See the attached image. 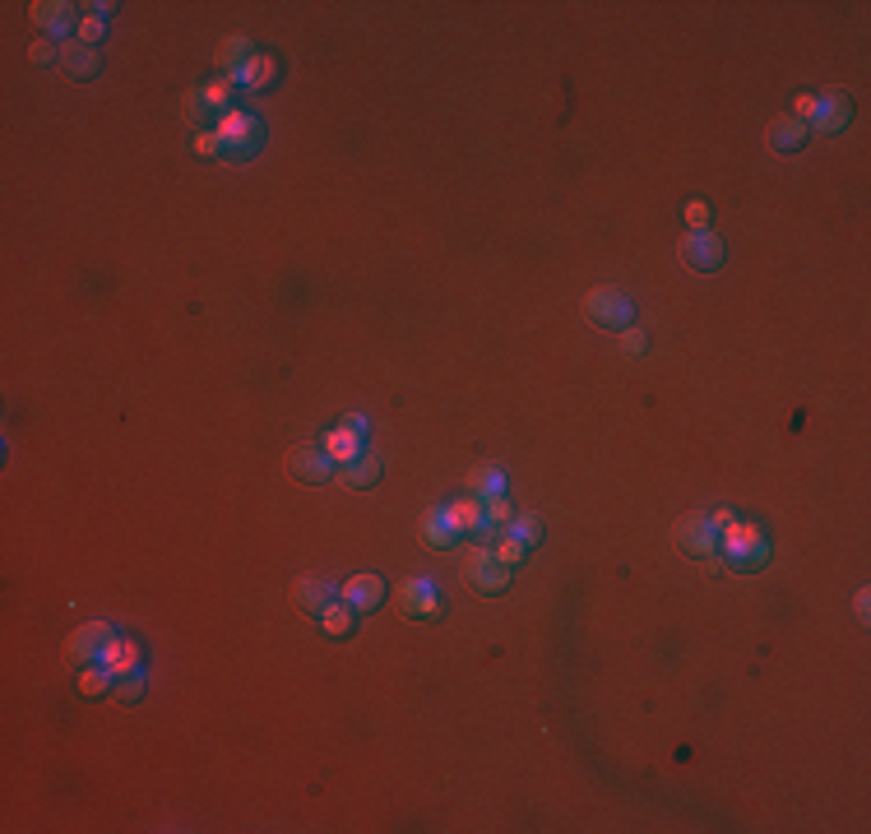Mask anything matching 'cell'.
Returning <instances> with one entry per match:
<instances>
[{
  "mask_svg": "<svg viewBox=\"0 0 871 834\" xmlns=\"http://www.w3.org/2000/svg\"><path fill=\"white\" fill-rule=\"evenodd\" d=\"M28 61H33V65H56V61H61V47H56L51 38H38L33 47H28Z\"/></svg>",
  "mask_w": 871,
  "mask_h": 834,
  "instance_id": "obj_32",
  "label": "cell"
},
{
  "mask_svg": "<svg viewBox=\"0 0 871 834\" xmlns=\"http://www.w3.org/2000/svg\"><path fill=\"white\" fill-rule=\"evenodd\" d=\"M853 612H858L862 621L871 617V594H867V589H858V598H853Z\"/></svg>",
  "mask_w": 871,
  "mask_h": 834,
  "instance_id": "obj_38",
  "label": "cell"
},
{
  "mask_svg": "<svg viewBox=\"0 0 871 834\" xmlns=\"http://www.w3.org/2000/svg\"><path fill=\"white\" fill-rule=\"evenodd\" d=\"M510 580H515V566H505L492 547H482V552L473 556V566H468V584H473L478 594H487V598L505 594V589H510Z\"/></svg>",
  "mask_w": 871,
  "mask_h": 834,
  "instance_id": "obj_7",
  "label": "cell"
},
{
  "mask_svg": "<svg viewBox=\"0 0 871 834\" xmlns=\"http://www.w3.org/2000/svg\"><path fill=\"white\" fill-rule=\"evenodd\" d=\"M232 84H237V79H232V75H218V79H209V84H204V89H200V98L209 102V107H214L218 116H223V112H228V107H232Z\"/></svg>",
  "mask_w": 871,
  "mask_h": 834,
  "instance_id": "obj_24",
  "label": "cell"
},
{
  "mask_svg": "<svg viewBox=\"0 0 871 834\" xmlns=\"http://www.w3.org/2000/svg\"><path fill=\"white\" fill-rule=\"evenodd\" d=\"M584 316L594 320L598 329H612V334H621V329L635 325V302L631 292L617 288V283H603V288H589L584 292Z\"/></svg>",
  "mask_w": 871,
  "mask_h": 834,
  "instance_id": "obj_2",
  "label": "cell"
},
{
  "mask_svg": "<svg viewBox=\"0 0 871 834\" xmlns=\"http://www.w3.org/2000/svg\"><path fill=\"white\" fill-rule=\"evenodd\" d=\"M510 519H515L510 501H505V496H487V524H492V529H510Z\"/></svg>",
  "mask_w": 871,
  "mask_h": 834,
  "instance_id": "obj_30",
  "label": "cell"
},
{
  "mask_svg": "<svg viewBox=\"0 0 871 834\" xmlns=\"http://www.w3.org/2000/svg\"><path fill=\"white\" fill-rule=\"evenodd\" d=\"M399 612L413 621H441L445 617V594L441 584L427 580V575H413V580L399 584Z\"/></svg>",
  "mask_w": 871,
  "mask_h": 834,
  "instance_id": "obj_4",
  "label": "cell"
},
{
  "mask_svg": "<svg viewBox=\"0 0 871 834\" xmlns=\"http://www.w3.org/2000/svg\"><path fill=\"white\" fill-rule=\"evenodd\" d=\"M621 353H631V357H644V353H649V334H644L640 325L621 329Z\"/></svg>",
  "mask_w": 871,
  "mask_h": 834,
  "instance_id": "obj_31",
  "label": "cell"
},
{
  "mask_svg": "<svg viewBox=\"0 0 871 834\" xmlns=\"http://www.w3.org/2000/svg\"><path fill=\"white\" fill-rule=\"evenodd\" d=\"M723 241L714 237V232H686L682 246H677V260H682V269H691V274H719L723 269Z\"/></svg>",
  "mask_w": 871,
  "mask_h": 834,
  "instance_id": "obj_5",
  "label": "cell"
},
{
  "mask_svg": "<svg viewBox=\"0 0 871 834\" xmlns=\"http://www.w3.org/2000/svg\"><path fill=\"white\" fill-rule=\"evenodd\" d=\"M505 533H510V538H519V543L533 552V547L543 543V519H538V515H515Z\"/></svg>",
  "mask_w": 871,
  "mask_h": 834,
  "instance_id": "obj_25",
  "label": "cell"
},
{
  "mask_svg": "<svg viewBox=\"0 0 871 834\" xmlns=\"http://www.w3.org/2000/svg\"><path fill=\"white\" fill-rule=\"evenodd\" d=\"M98 663L112 672V677H126V672H144V668H139V663H144V654H139V640H130V635H112Z\"/></svg>",
  "mask_w": 871,
  "mask_h": 834,
  "instance_id": "obj_16",
  "label": "cell"
},
{
  "mask_svg": "<svg viewBox=\"0 0 871 834\" xmlns=\"http://www.w3.org/2000/svg\"><path fill=\"white\" fill-rule=\"evenodd\" d=\"M811 112H816V98H811V93H797V98H793V116L802 121V126H807Z\"/></svg>",
  "mask_w": 871,
  "mask_h": 834,
  "instance_id": "obj_36",
  "label": "cell"
},
{
  "mask_svg": "<svg viewBox=\"0 0 871 834\" xmlns=\"http://www.w3.org/2000/svg\"><path fill=\"white\" fill-rule=\"evenodd\" d=\"M186 121H190V126H195V130H209V126H214V121H218V112H214V107H209V102L200 98V89H195V93H186Z\"/></svg>",
  "mask_w": 871,
  "mask_h": 834,
  "instance_id": "obj_27",
  "label": "cell"
},
{
  "mask_svg": "<svg viewBox=\"0 0 871 834\" xmlns=\"http://www.w3.org/2000/svg\"><path fill=\"white\" fill-rule=\"evenodd\" d=\"M733 519H737V515H733L728 506H723V510H709V524H714V533H723L728 524H733Z\"/></svg>",
  "mask_w": 871,
  "mask_h": 834,
  "instance_id": "obj_37",
  "label": "cell"
},
{
  "mask_svg": "<svg viewBox=\"0 0 871 834\" xmlns=\"http://www.w3.org/2000/svg\"><path fill=\"white\" fill-rule=\"evenodd\" d=\"M677 547H682L686 556H695V561H709V556H719V533H714V524H709V515H682L677 519Z\"/></svg>",
  "mask_w": 871,
  "mask_h": 834,
  "instance_id": "obj_8",
  "label": "cell"
},
{
  "mask_svg": "<svg viewBox=\"0 0 871 834\" xmlns=\"http://www.w3.org/2000/svg\"><path fill=\"white\" fill-rule=\"evenodd\" d=\"M353 617H357L353 607L343 603V598H334V603H329V607H325V612H320L316 621H320V631H325L329 640H343V635L353 631Z\"/></svg>",
  "mask_w": 871,
  "mask_h": 834,
  "instance_id": "obj_21",
  "label": "cell"
},
{
  "mask_svg": "<svg viewBox=\"0 0 871 834\" xmlns=\"http://www.w3.org/2000/svg\"><path fill=\"white\" fill-rule=\"evenodd\" d=\"M112 626L107 621H89V626H79L75 635H70V645H65V658L75 663V668H89V663H98L102 649H107V640H112Z\"/></svg>",
  "mask_w": 871,
  "mask_h": 834,
  "instance_id": "obj_10",
  "label": "cell"
},
{
  "mask_svg": "<svg viewBox=\"0 0 871 834\" xmlns=\"http://www.w3.org/2000/svg\"><path fill=\"white\" fill-rule=\"evenodd\" d=\"M288 473L297 482H306V487H325V482L339 473V464L325 455V445H297L288 455Z\"/></svg>",
  "mask_w": 871,
  "mask_h": 834,
  "instance_id": "obj_9",
  "label": "cell"
},
{
  "mask_svg": "<svg viewBox=\"0 0 871 834\" xmlns=\"http://www.w3.org/2000/svg\"><path fill=\"white\" fill-rule=\"evenodd\" d=\"M144 691H149L144 672H126V677H116V686H112V695L121 700V705H135V700H144Z\"/></svg>",
  "mask_w": 871,
  "mask_h": 834,
  "instance_id": "obj_26",
  "label": "cell"
},
{
  "mask_svg": "<svg viewBox=\"0 0 871 834\" xmlns=\"http://www.w3.org/2000/svg\"><path fill=\"white\" fill-rule=\"evenodd\" d=\"M190 149L200 153V158H218L223 153V139H218V130H195V144Z\"/></svg>",
  "mask_w": 871,
  "mask_h": 834,
  "instance_id": "obj_34",
  "label": "cell"
},
{
  "mask_svg": "<svg viewBox=\"0 0 871 834\" xmlns=\"http://www.w3.org/2000/svg\"><path fill=\"white\" fill-rule=\"evenodd\" d=\"M218 139H223V153H228L232 163H246L251 153H260V144H265V130H260V116L251 112H237V107H228V112L214 121Z\"/></svg>",
  "mask_w": 871,
  "mask_h": 834,
  "instance_id": "obj_3",
  "label": "cell"
},
{
  "mask_svg": "<svg viewBox=\"0 0 871 834\" xmlns=\"http://www.w3.org/2000/svg\"><path fill=\"white\" fill-rule=\"evenodd\" d=\"M237 89H246V93H265V89H274V79H278V61L274 56H260V51H255L251 61L241 65L237 75Z\"/></svg>",
  "mask_w": 871,
  "mask_h": 834,
  "instance_id": "obj_19",
  "label": "cell"
},
{
  "mask_svg": "<svg viewBox=\"0 0 871 834\" xmlns=\"http://www.w3.org/2000/svg\"><path fill=\"white\" fill-rule=\"evenodd\" d=\"M79 695L84 700H102V695H112V686H116V677L102 663H89V668H79Z\"/></svg>",
  "mask_w": 871,
  "mask_h": 834,
  "instance_id": "obj_22",
  "label": "cell"
},
{
  "mask_svg": "<svg viewBox=\"0 0 871 834\" xmlns=\"http://www.w3.org/2000/svg\"><path fill=\"white\" fill-rule=\"evenodd\" d=\"M102 33H107V24H102V19H93V14H84V19H79V42H89V47H98V42H102Z\"/></svg>",
  "mask_w": 871,
  "mask_h": 834,
  "instance_id": "obj_35",
  "label": "cell"
},
{
  "mask_svg": "<svg viewBox=\"0 0 871 834\" xmlns=\"http://www.w3.org/2000/svg\"><path fill=\"white\" fill-rule=\"evenodd\" d=\"M765 144H770L774 153H797L807 144V126H802L797 116H779V121H770V130H765Z\"/></svg>",
  "mask_w": 871,
  "mask_h": 834,
  "instance_id": "obj_20",
  "label": "cell"
},
{
  "mask_svg": "<svg viewBox=\"0 0 871 834\" xmlns=\"http://www.w3.org/2000/svg\"><path fill=\"white\" fill-rule=\"evenodd\" d=\"M682 218H686V228H691V232H705L709 228V204L705 200H686Z\"/></svg>",
  "mask_w": 871,
  "mask_h": 834,
  "instance_id": "obj_33",
  "label": "cell"
},
{
  "mask_svg": "<svg viewBox=\"0 0 871 834\" xmlns=\"http://www.w3.org/2000/svg\"><path fill=\"white\" fill-rule=\"evenodd\" d=\"M417 538H422L431 552H450V547L459 543V533H455V524L445 519V510H427V515L417 519Z\"/></svg>",
  "mask_w": 871,
  "mask_h": 834,
  "instance_id": "obj_18",
  "label": "cell"
},
{
  "mask_svg": "<svg viewBox=\"0 0 871 834\" xmlns=\"http://www.w3.org/2000/svg\"><path fill=\"white\" fill-rule=\"evenodd\" d=\"M385 594H390V589H385V580H380V575H353V580L339 584V598L353 607V612H362V617H367V612H376V607L385 603Z\"/></svg>",
  "mask_w": 871,
  "mask_h": 834,
  "instance_id": "obj_12",
  "label": "cell"
},
{
  "mask_svg": "<svg viewBox=\"0 0 871 834\" xmlns=\"http://www.w3.org/2000/svg\"><path fill=\"white\" fill-rule=\"evenodd\" d=\"M492 547L496 556H501L505 566H519V561H524V556H529V547L519 543V538H510V533H501V538H496V543H487Z\"/></svg>",
  "mask_w": 871,
  "mask_h": 834,
  "instance_id": "obj_28",
  "label": "cell"
},
{
  "mask_svg": "<svg viewBox=\"0 0 871 834\" xmlns=\"http://www.w3.org/2000/svg\"><path fill=\"white\" fill-rule=\"evenodd\" d=\"M320 445H325V455L334 459V464H348V459H357V455H362V441H357V431H353V427L329 431V436H325V441H320Z\"/></svg>",
  "mask_w": 871,
  "mask_h": 834,
  "instance_id": "obj_23",
  "label": "cell"
},
{
  "mask_svg": "<svg viewBox=\"0 0 871 834\" xmlns=\"http://www.w3.org/2000/svg\"><path fill=\"white\" fill-rule=\"evenodd\" d=\"M334 598H339V584L329 580V575H302V580L292 584V603L302 607V612H311V617H320Z\"/></svg>",
  "mask_w": 871,
  "mask_h": 834,
  "instance_id": "obj_13",
  "label": "cell"
},
{
  "mask_svg": "<svg viewBox=\"0 0 871 834\" xmlns=\"http://www.w3.org/2000/svg\"><path fill=\"white\" fill-rule=\"evenodd\" d=\"M61 70L70 79H93L102 70V56H98V47H89V42H79V38H70V42H61Z\"/></svg>",
  "mask_w": 871,
  "mask_h": 834,
  "instance_id": "obj_15",
  "label": "cell"
},
{
  "mask_svg": "<svg viewBox=\"0 0 871 834\" xmlns=\"http://www.w3.org/2000/svg\"><path fill=\"white\" fill-rule=\"evenodd\" d=\"M28 14H33V24L42 28V38L51 42H70V33H79V5H70V0H38V5H28Z\"/></svg>",
  "mask_w": 871,
  "mask_h": 834,
  "instance_id": "obj_6",
  "label": "cell"
},
{
  "mask_svg": "<svg viewBox=\"0 0 871 834\" xmlns=\"http://www.w3.org/2000/svg\"><path fill=\"white\" fill-rule=\"evenodd\" d=\"M380 473H385V464H380V455H371V450H362L357 459H348V464H339V473L334 478L348 487V492H371L380 482Z\"/></svg>",
  "mask_w": 871,
  "mask_h": 834,
  "instance_id": "obj_14",
  "label": "cell"
},
{
  "mask_svg": "<svg viewBox=\"0 0 871 834\" xmlns=\"http://www.w3.org/2000/svg\"><path fill=\"white\" fill-rule=\"evenodd\" d=\"M445 519L455 524L459 538H478L482 524H487V506H482L478 496H459V501H450V506H445Z\"/></svg>",
  "mask_w": 871,
  "mask_h": 834,
  "instance_id": "obj_17",
  "label": "cell"
},
{
  "mask_svg": "<svg viewBox=\"0 0 871 834\" xmlns=\"http://www.w3.org/2000/svg\"><path fill=\"white\" fill-rule=\"evenodd\" d=\"M853 126V98L848 93H825L816 98V112H811L807 130H821V135H839V130Z\"/></svg>",
  "mask_w": 871,
  "mask_h": 834,
  "instance_id": "obj_11",
  "label": "cell"
},
{
  "mask_svg": "<svg viewBox=\"0 0 871 834\" xmlns=\"http://www.w3.org/2000/svg\"><path fill=\"white\" fill-rule=\"evenodd\" d=\"M251 56H255V51H251V42H246V38H228V47H223V65H228V70H241Z\"/></svg>",
  "mask_w": 871,
  "mask_h": 834,
  "instance_id": "obj_29",
  "label": "cell"
},
{
  "mask_svg": "<svg viewBox=\"0 0 871 834\" xmlns=\"http://www.w3.org/2000/svg\"><path fill=\"white\" fill-rule=\"evenodd\" d=\"M719 552L723 566H733L737 575H756V570L770 566V538H765L760 524H746V519H733L719 533Z\"/></svg>",
  "mask_w": 871,
  "mask_h": 834,
  "instance_id": "obj_1",
  "label": "cell"
}]
</instances>
